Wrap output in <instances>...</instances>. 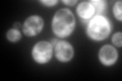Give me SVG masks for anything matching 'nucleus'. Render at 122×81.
<instances>
[{
    "label": "nucleus",
    "mask_w": 122,
    "mask_h": 81,
    "mask_svg": "<svg viewBox=\"0 0 122 81\" xmlns=\"http://www.w3.org/2000/svg\"><path fill=\"white\" fill-rule=\"evenodd\" d=\"M75 28V18L69 9H60L52 19V30L57 37L66 38L70 36Z\"/></svg>",
    "instance_id": "obj_1"
},
{
    "label": "nucleus",
    "mask_w": 122,
    "mask_h": 81,
    "mask_svg": "<svg viewBox=\"0 0 122 81\" xmlns=\"http://www.w3.org/2000/svg\"><path fill=\"white\" fill-rule=\"evenodd\" d=\"M111 29V22L108 19L102 15H97L90 19L86 26V34L94 41H103L109 37Z\"/></svg>",
    "instance_id": "obj_2"
},
{
    "label": "nucleus",
    "mask_w": 122,
    "mask_h": 81,
    "mask_svg": "<svg viewBox=\"0 0 122 81\" xmlns=\"http://www.w3.org/2000/svg\"><path fill=\"white\" fill-rule=\"evenodd\" d=\"M53 49L52 45L48 42H40L33 48L32 55L34 60L39 64H45L50 61L52 57Z\"/></svg>",
    "instance_id": "obj_3"
},
{
    "label": "nucleus",
    "mask_w": 122,
    "mask_h": 81,
    "mask_svg": "<svg viewBox=\"0 0 122 81\" xmlns=\"http://www.w3.org/2000/svg\"><path fill=\"white\" fill-rule=\"evenodd\" d=\"M43 18L40 17L39 15H32V16L26 18L25 24H22V32L25 33V36L34 37L41 33V30L43 29Z\"/></svg>",
    "instance_id": "obj_4"
},
{
    "label": "nucleus",
    "mask_w": 122,
    "mask_h": 81,
    "mask_svg": "<svg viewBox=\"0 0 122 81\" xmlns=\"http://www.w3.org/2000/svg\"><path fill=\"white\" fill-rule=\"evenodd\" d=\"M54 53L56 58L61 62H68L73 57V48L72 46L64 41H57L54 45Z\"/></svg>",
    "instance_id": "obj_5"
},
{
    "label": "nucleus",
    "mask_w": 122,
    "mask_h": 81,
    "mask_svg": "<svg viewBox=\"0 0 122 81\" xmlns=\"http://www.w3.org/2000/svg\"><path fill=\"white\" fill-rule=\"evenodd\" d=\"M99 59L100 62L105 66H112L116 63L118 59V53L115 48L110 45H106L102 47L99 52Z\"/></svg>",
    "instance_id": "obj_6"
},
{
    "label": "nucleus",
    "mask_w": 122,
    "mask_h": 81,
    "mask_svg": "<svg viewBox=\"0 0 122 81\" xmlns=\"http://www.w3.org/2000/svg\"><path fill=\"white\" fill-rule=\"evenodd\" d=\"M76 12H77L79 18L81 19V21L83 24H86L89 19L93 18L95 14V9H94V6L91 4V2L83 1L77 5Z\"/></svg>",
    "instance_id": "obj_7"
},
{
    "label": "nucleus",
    "mask_w": 122,
    "mask_h": 81,
    "mask_svg": "<svg viewBox=\"0 0 122 81\" xmlns=\"http://www.w3.org/2000/svg\"><path fill=\"white\" fill-rule=\"evenodd\" d=\"M91 4L94 6L95 9V13H97L98 15H100L101 12H103L106 7V2L103 1V0H92Z\"/></svg>",
    "instance_id": "obj_8"
},
{
    "label": "nucleus",
    "mask_w": 122,
    "mask_h": 81,
    "mask_svg": "<svg viewBox=\"0 0 122 81\" xmlns=\"http://www.w3.org/2000/svg\"><path fill=\"white\" fill-rule=\"evenodd\" d=\"M7 38H8L9 42H12V43H15V42L20 41V38H21V34L20 33V30L16 29H11L7 32V34H6Z\"/></svg>",
    "instance_id": "obj_9"
},
{
    "label": "nucleus",
    "mask_w": 122,
    "mask_h": 81,
    "mask_svg": "<svg viewBox=\"0 0 122 81\" xmlns=\"http://www.w3.org/2000/svg\"><path fill=\"white\" fill-rule=\"evenodd\" d=\"M121 5H122V2L121 1H117L115 4H114V7H113V13L115 15V17L118 19V20H121L122 17H121Z\"/></svg>",
    "instance_id": "obj_10"
},
{
    "label": "nucleus",
    "mask_w": 122,
    "mask_h": 81,
    "mask_svg": "<svg viewBox=\"0 0 122 81\" xmlns=\"http://www.w3.org/2000/svg\"><path fill=\"white\" fill-rule=\"evenodd\" d=\"M121 33H116L115 34H113V37H112V42H113V44L117 46V47H119L121 48V46H122V43H121Z\"/></svg>",
    "instance_id": "obj_11"
},
{
    "label": "nucleus",
    "mask_w": 122,
    "mask_h": 81,
    "mask_svg": "<svg viewBox=\"0 0 122 81\" xmlns=\"http://www.w3.org/2000/svg\"><path fill=\"white\" fill-rule=\"evenodd\" d=\"M57 0H52V1H41V3H43L44 5H47V6H53V5H55V4H57Z\"/></svg>",
    "instance_id": "obj_12"
},
{
    "label": "nucleus",
    "mask_w": 122,
    "mask_h": 81,
    "mask_svg": "<svg viewBox=\"0 0 122 81\" xmlns=\"http://www.w3.org/2000/svg\"><path fill=\"white\" fill-rule=\"evenodd\" d=\"M64 4H67V5H74L76 4V0H73V1H66V0H64V1H62Z\"/></svg>",
    "instance_id": "obj_13"
}]
</instances>
